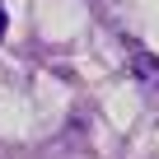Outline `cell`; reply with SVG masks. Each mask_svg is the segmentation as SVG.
Returning <instances> with one entry per match:
<instances>
[{
	"mask_svg": "<svg viewBox=\"0 0 159 159\" xmlns=\"http://www.w3.org/2000/svg\"><path fill=\"white\" fill-rule=\"evenodd\" d=\"M5 24H10V19H5V5H0V38H5Z\"/></svg>",
	"mask_w": 159,
	"mask_h": 159,
	"instance_id": "cell-2",
	"label": "cell"
},
{
	"mask_svg": "<svg viewBox=\"0 0 159 159\" xmlns=\"http://www.w3.org/2000/svg\"><path fill=\"white\" fill-rule=\"evenodd\" d=\"M131 75L140 80V89L150 94V103H159V61L145 47H131Z\"/></svg>",
	"mask_w": 159,
	"mask_h": 159,
	"instance_id": "cell-1",
	"label": "cell"
}]
</instances>
